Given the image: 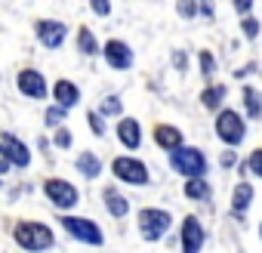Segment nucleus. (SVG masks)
Listing matches in <instances>:
<instances>
[{
	"label": "nucleus",
	"mask_w": 262,
	"mask_h": 253,
	"mask_svg": "<svg viewBox=\"0 0 262 253\" xmlns=\"http://www.w3.org/2000/svg\"><path fill=\"white\" fill-rule=\"evenodd\" d=\"M13 238L25 250H47V247H53V231L43 222H19Z\"/></svg>",
	"instance_id": "nucleus-1"
},
{
	"label": "nucleus",
	"mask_w": 262,
	"mask_h": 253,
	"mask_svg": "<svg viewBox=\"0 0 262 253\" xmlns=\"http://www.w3.org/2000/svg\"><path fill=\"white\" fill-rule=\"evenodd\" d=\"M170 167H173L176 173H182V176H204V173H207L204 155H201L198 149H182V145L170 149Z\"/></svg>",
	"instance_id": "nucleus-2"
},
{
	"label": "nucleus",
	"mask_w": 262,
	"mask_h": 253,
	"mask_svg": "<svg viewBox=\"0 0 262 253\" xmlns=\"http://www.w3.org/2000/svg\"><path fill=\"white\" fill-rule=\"evenodd\" d=\"M170 222H173V216H170L167 210L145 207V210L139 213V228H142V238H145V241H158V238H164V231L170 228Z\"/></svg>",
	"instance_id": "nucleus-3"
},
{
	"label": "nucleus",
	"mask_w": 262,
	"mask_h": 253,
	"mask_svg": "<svg viewBox=\"0 0 262 253\" xmlns=\"http://www.w3.org/2000/svg\"><path fill=\"white\" fill-rule=\"evenodd\" d=\"M216 133H219V139L222 142H228V145H237V142H244V136H247V130H244V120H241V114H234V111H222L219 117H216Z\"/></svg>",
	"instance_id": "nucleus-4"
},
{
	"label": "nucleus",
	"mask_w": 262,
	"mask_h": 253,
	"mask_svg": "<svg viewBox=\"0 0 262 253\" xmlns=\"http://www.w3.org/2000/svg\"><path fill=\"white\" fill-rule=\"evenodd\" d=\"M62 225L68 228L71 238L83 241V244H102V228L93 222V219H80V216H62Z\"/></svg>",
	"instance_id": "nucleus-5"
},
{
	"label": "nucleus",
	"mask_w": 262,
	"mask_h": 253,
	"mask_svg": "<svg viewBox=\"0 0 262 253\" xmlns=\"http://www.w3.org/2000/svg\"><path fill=\"white\" fill-rule=\"evenodd\" d=\"M111 170H114L117 179H123L129 185H145L148 182V167L142 161H136V158H117L111 164Z\"/></svg>",
	"instance_id": "nucleus-6"
},
{
	"label": "nucleus",
	"mask_w": 262,
	"mask_h": 253,
	"mask_svg": "<svg viewBox=\"0 0 262 253\" xmlns=\"http://www.w3.org/2000/svg\"><path fill=\"white\" fill-rule=\"evenodd\" d=\"M43 192H47V198H50V204H56L59 210H68V207H74V204L80 201V195H77V188H74L71 182H65V179H47V185H43Z\"/></svg>",
	"instance_id": "nucleus-7"
},
{
	"label": "nucleus",
	"mask_w": 262,
	"mask_h": 253,
	"mask_svg": "<svg viewBox=\"0 0 262 253\" xmlns=\"http://www.w3.org/2000/svg\"><path fill=\"white\" fill-rule=\"evenodd\" d=\"M204 225L198 222V216H185V222H182V250L185 253H198L201 247H204Z\"/></svg>",
	"instance_id": "nucleus-8"
},
{
	"label": "nucleus",
	"mask_w": 262,
	"mask_h": 253,
	"mask_svg": "<svg viewBox=\"0 0 262 253\" xmlns=\"http://www.w3.org/2000/svg\"><path fill=\"white\" fill-rule=\"evenodd\" d=\"M65 34H68V28H65L62 22H56V19L37 22V40H40L43 47H50V50H56V47L65 40Z\"/></svg>",
	"instance_id": "nucleus-9"
},
{
	"label": "nucleus",
	"mask_w": 262,
	"mask_h": 253,
	"mask_svg": "<svg viewBox=\"0 0 262 253\" xmlns=\"http://www.w3.org/2000/svg\"><path fill=\"white\" fill-rule=\"evenodd\" d=\"M0 145L7 149V155H10V161H13L16 167H28V164H31V152H28V145H25L19 136L0 133Z\"/></svg>",
	"instance_id": "nucleus-10"
},
{
	"label": "nucleus",
	"mask_w": 262,
	"mask_h": 253,
	"mask_svg": "<svg viewBox=\"0 0 262 253\" xmlns=\"http://www.w3.org/2000/svg\"><path fill=\"white\" fill-rule=\"evenodd\" d=\"M19 90H22L25 96H31V99H43V96H47V80H43L40 71L25 68V71H19Z\"/></svg>",
	"instance_id": "nucleus-11"
},
{
	"label": "nucleus",
	"mask_w": 262,
	"mask_h": 253,
	"mask_svg": "<svg viewBox=\"0 0 262 253\" xmlns=\"http://www.w3.org/2000/svg\"><path fill=\"white\" fill-rule=\"evenodd\" d=\"M102 53H105V62L111 68H129L133 65V50H129L126 44H120V40H108Z\"/></svg>",
	"instance_id": "nucleus-12"
},
{
	"label": "nucleus",
	"mask_w": 262,
	"mask_h": 253,
	"mask_svg": "<svg viewBox=\"0 0 262 253\" xmlns=\"http://www.w3.org/2000/svg\"><path fill=\"white\" fill-rule=\"evenodd\" d=\"M117 139H120L126 149H139V142H142L139 120H133V117H120V123H117Z\"/></svg>",
	"instance_id": "nucleus-13"
},
{
	"label": "nucleus",
	"mask_w": 262,
	"mask_h": 253,
	"mask_svg": "<svg viewBox=\"0 0 262 253\" xmlns=\"http://www.w3.org/2000/svg\"><path fill=\"white\" fill-rule=\"evenodd\" d=\"M53 96H56V105H62L65 111L80 102V90H77L71 80H59V83L53 87Z\"/></svg>",
	"instance_id": "nucleus-14"
},
{
	"label": "nucleus",
	"mask_w": 262,
	"mask_h": 253,
	"mask_svg": "<svg viewBox=\"0 0 262 253\" xmlns=\"http://www.w3.org/2000/svg\"><path fill=\"white\" fill-rule=\"evenodd\" d=\"M102 198H105V204H108V213L111 216H126V210H129V201L114 188V185H108L105 192H102Z\"/></svg>",
	"instance_id": "nucleus-15"
},
{
	"label": "nucleus",
	"mask_w": 262,
	"mask_h": 253,
	"mask_svg": "<svg viewBox=\"0 0 262 253\" xmlns=\"http://www.w3.org/2000/svg\"><path fill=\"white\" fill-rule=\"evenodd\" d=\"M77 170H80L86 179H99V173H102V161H99V155L83 152V155L77 158Z\"/></svg>",
	"instance_id": "nucleus-16"
},
{
	"label": "nucleus",
	"mask_w": 262,
	"mask_h": 253,
	"mask_svg": "<svg viewBox=\"0 0 262 253\" xmlns=\"http://www.w3.org/2000/svg\"><path fill=\"white\" fill-rule=\"evenodd\" d=\"M250 201H253V185H250V182H241V185L234 188V195H231V210L241 216V213H247Z\"/></svg>",
	"instance_id": "nucleus-17"
},
{
	"label": "nucleus",
	"mask_w": 262,
	"mask_h": 253,
	"mask_svg": "<svg viewBox=\"0 0 262 253\" xmlns=\"http://www.w3.org/2000/svg\"><path fill=\"white\" fill-rule=\"evenodd\" d=\"M155 139H158V145H164L167 152L176 149V145H182V133L176 130V126H158V130H155Z\"/></svg>",
	"instance_id": "nucleus-18"
},
{
	"label": "nucleus",
	"mask_w": 262,
	"mask_h": 253,
	"mask_svg": "<svg viewBox=\"0 0 262 253\" xmlns=\"http://www.w3.org/2000/svg\"><path fill=\"white\" fill-rule=\"evenodd\" d=\"M244 105H247V114L250 117H259L262 114V96L253 87H244Z\"/></svg>",
	"instance_id": "nucleus-19"
},
{
	"label": "nucleus",
	"mask_w": 262,
	"mask_h": 253,
	"mask_svg": "<svg viewBox=\"0 0 262 253\" xmlns=\"http://www.w3.org/2000/svg\"><path fill=\"white\" fill-rule=\"evenodd\" d=\"M185 195H188V198H207L210 188H207V182H204L201 176H191V179L185 182Z\"/></svg>",
	"instance_id": "nucleus-20"
},
{
	"label": "nucleus",
	"mask_w": 262,
	"mask_h": 253,
	"mask_svg": "<svg viewBox=\"0 0 262 253\" xmlns=\"http://www.w3.org/2000/svg\"><path fill=\"white\" fill-rule=\"evenodd\" d=\"M222 99H225V87H210V90H204V96H201V102H204L207 108H219Z\"/></svg>",
	"instance_id": "nucleus-21"
},
{
	"label": "nucleus",
	"mask_w": 262,
	"mask_h": 253,
	"mask_svg": "<svg viewBox=\"0 0 262 253\" xmlns=\"http://www.w3.org/2000/svg\"><path fill=\"white\" fill-rule=\"evenodd\" d=\"M77 44H80V53H86V56H93V53H96V37H93V31H90V28H80Z\"/></svg>",
	"instance_id": "nucleus-22"
},
{
	"label": "nucleus",
	"mask_w": 262,
	"mask_h": 253,
	"mask_svg": "<svg viewBox=\"0 0 262 253\" xmlns=\"http://www.w3.org/2000/svg\"><path fill=\"white\" fill-rule=\"evenodd\" d=\"M244 170H250V173H256V176L262 179V149L250 155V161H247V167H244Z\"/></svg>",
	"instance_id": "nucleus-23"
},
{
	"label": "nucleus",
	"mask_w": 262,
	"mask_h": 253,
	"mask_svg": "<svg viewBox=\"0 0 262 253\" xmlns=\"http://www.w3.org/2000/svg\"><path fill=\"white\" fill-rule=\"evenodd\" d=\"M176 10H179V16H182V19H191V16L198 13V4H194V0H179Z\"/></svg>",
	"instance_id": "nucleus-24"
},
{
	"label": "nucleus",
	"mask_w": 262,
	"mask_h": 253,
	"mask_svg": "<svg viewBox=\"0 0 262 253\" xmlns=\"http://www.w3.org/2000/svg\"><path fill=\"white\" fill-rule=\"evenodd\" d=\"M241 28H244V34H247L250 40H253V37L259 34V22H256V19H250V13L244 16V25H241Z\"/></svg>",
	"instance_id": "nucleus-25"
},
{
	"label": "nucleus",
	"mask_w": 262,
	"mask_h": 253,
	"mask_svg": "<svg viewBox=\"0 0 262 253\" xmlns=\"http://www.w3.org/2000/svg\"><path fill=\"white\" fill-rule=\"evenodd\" d=\"M102 111H105V114H120V99H117V96H108V99L102 102Z\"/></svg>",
	"instance_id": "nucleus-26"
},
{
	"label": "nucleus",
	"mask_w": 262,
	"mask_h": 253,
	"mask_svg": "<svg viewBox=\"0 0 262 253\" xmlns=\"http://www.w3.org/2000/svg\"><path fill=\"white\" fill-rule=\"evenodd\" d=\"M90 7H93V13H96V16H108V13H111L108 0H90Z\"/></svg>",
	"instance_id": "nucleus-27"
},
{
	"label": "nucleus",
	"mask_w": 262,
	"mask_h": 253,
	"mask_svg": "<svg viewBox=\"0 0 262 253\" xmlns=\"http://www.w3.org/2000/svg\"><path fill=\"white\" fill-rule=\"evenodd\" d=\"M90 126H93V133H96V136L105 133V123H102V117H99L96 111H90Z\"/></svg>",
	"instance_id": "nucleus-28"
},
{
	"label": "nucleus",
	"mask_w": 262,
	"mask_h": 253,
	"mask_svg": "<svg viewBox=\"0 0 262 253\" xmlns=\"http://www.w3.org/2000/svg\"><path fill=\"white\" fill-rule=\"evenodd\" d=\"M62 114H65V108H62V105L47 108V123H59V120H62Z\"/></svg>",
	"instance_id": "nucleus-29"
},
{
	"label": "nucleus",
	"mask_w": 262,
	"mask_h": 253,
	"mask_svg": "<svg viewBox=\"0 0 262 253\" xmlns=\"http://www.w3.org/2000/svg\"><path fill=\"white\" fill-rule=\"evenodd\" d=\"M56 145H59V149H68V145H71V133H68V130H59V133H56Z\"/></svg>",
	"instance_id": "nucleus-30"
},
{
	"label": "nucleus",
	"mask_w": 262,
	"mask_h": 253,
	"mask_svg": "<svg viewBox=\"0 0 262 253\" xmlns=\"http://www.w3.org/2000/svg\"><path fill=\"white\" fill-rule=\"evenodd\" d=\"M234 10H237L241 16H247V13L253 10V0H234Z\"/></svg>",
	"instance_id": "nucleus-31"
},
{
	"label": "nucleus",
	"mask_w": 262,
	"mask_h": 253,
	"mask_svg": "<svg viewBox=\"0 0 262 253\" xmlns=\"http://www.w3.org/2000/svg\"><path fill=\"white\" fill-rule=\"evenodd\" d=\"M10 164H13V161H10V155H7V149H4V145H0V173H7V170H10Z\"/></svg>",
	"instance_id": "nucleus-32"
},
{
	"label": "nucleus",
	"mask_w": 262,
	"mask_h": 253,
	"mask_svg": "<svg viewBox=\"0 0 262 253\" xmlns=\"http://www.w3.org/2000/svg\"><path fill=\"white\" fill-rule=\"evenodd\" d=\"M201 65H204V74H210L213 71V56L210 53H201Z\"/></svg>",
	"instance_id": "nucleus-33"
},
{
	"label": "nucleus",
	"mask_w": 262,
	"mask_h": 253,
	"mask_svg": "<svg viewBox=\"0 0 262 253\" xmlns=\"http://www.w3.org/2000/svg\"><path fill=\"white\" fill-rule=\"evenodd\" d=\"M201 4H204L201 13H204V16H213V0H201Z\"/></svg>",
	"instance_id": "nucleus-34"
},
{
	"label": "nucleus",
	"mask_w": 262,
	"mask_h": 253,
	"mask_svg": "<svg viewBox=\"0 0 262 253\" xmlns=\"http://www.w3.org/2000/svg\"><path fill=\"white\" fill-rule=\"evenodd\" d=\"M259 235H262V228H259Z\"/></svg>",
	"instance_id": "nucleus-35"
}]
</instances>
